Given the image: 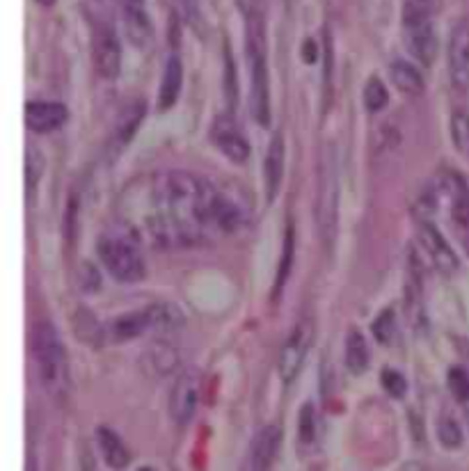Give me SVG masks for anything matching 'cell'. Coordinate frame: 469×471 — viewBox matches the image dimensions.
Listing matches in <instances>:
<instances>
[{
    "label": "cell",
    "instance_id": "1",
    "mask_svg": "<svg viewBox=\"0 0 469 471\" xmlns=\"http://www.w3.org/2000/svg\"><path fill=\"white\" fill-rule=\"evenodd\" d=\"M149 213L142 231L163 249L192 248L213 233H234L245 224V208L201 176L183 170H163L145 188Z\"/></svg>",
    "mask_w": 469,
    "mask_h": 471
},
{
    "label": "cell",
    "instance_id": "2",
    "mask_svg": "<svg viewBox=\"0 0 469 471\" xmlns=\"http://www.w3.org/2000/svg\"><path fill=\"white\" fill-rule=\"evenodd\" d=\"M104 268L122 284H138L145 277L142 236L131 223H117L101 233L97 243Z\"/></svg>",
    "mask_w": 469,
    "mask_h": 471
},
{
    "label": "cell",
    "instance_id": "3",
    "mask_svg": "<svg viewBox=\"0 0 469 471\" xmlns=\"http://www.w3.org/2000/svg\"><path fill=\"white\" fill-rule=\"evenodd\" d=\"M183 323V314L170 302H154L142 309L119 314L113 321L101 325V343H117L133 341L147 332H172Z\"/></svg>",
    "mask_w": 469,
    "mask_h": 471
},
{
    "label": "cell",
    "instance_id": "4",
    "mask_svg": "<svg viewBox=\"0 0 469 471\" xmlns=\"http://www.w3.org/2000/svg\"><path fill=\"white\" fill-rule=\"evenodd\" d=\"M32 350H35L37 375L42 387L51 399L63 400L69 391V364L60 332L53 323H37L32 334Z\"/></svg>",
    "mask_w": 469,
    "mask_h": 471
},
{
    "label": "cell",
    "instance_id": "5",
    "mask_svg": "<svg viewBox=\"0 0 469 471\" xmlns=\"http://www.w3.org/2000/svg\"><path fill=\"white\" fill-rule=\"evenodd\" d=\"M248 67H250V113L261 126L270 124V80H269V51H266V28L263 14L248 16Z\"/></svg>",
    "mask_w": 469,
    "mask_h": 471
},
{
    "label": "cell",
    "instance_id": "6",
    "mask_svg": "<svg viewBox=\"0 0 469 471\" xmlns=\"http://www.w3.org/2000/svg\"><path fill=\"white\" fill-rule=\"evenodd\" d=\"M435 0H405L403 5V32L407 51L414 60L431 67L438 55V37L433 28Z\"/></svg>",
    "mask_w": 469,
    "mask_h": 471
},
{
    "label": "cell",
    "instance_id": "7",
    "mask_svg": "<svg viewBox=\"0 0 469 471\" xmlns=\"http://www.w3.org/2000/svg\"><path fill=\"white\" fill-rule=\"evenodd\" d=\"M319 227L323 243L330 245L337 236V220H339V172H337L335 149H325L320 161L319 179Z\"/></svg>",
    "mask_w": 469,
    "mask_h": 471
},
{
    "label": "cell",
    "instance_id": "8",
    "mask_svg": "<svg viewBox=\"0 0 469 471\" xmlns=\"http://www.w3.org/2000/svg\"><path fill=\"white\" fill-rule=\"evenodd\" d=\"M92 55L98 76L106 80H115L119 76L122 71V44H119L115 28L108 23H98L94 30Z\"/></svg>",
    "mask_w": 469,
    "mask_h": 471
},
{
    "label": "cell",
    "instance_id": "9",
    "mask_svg": "<svg viewBox=\"0 0 469 471\" xmlns=\"http://www.w3.org/2000/svg\"><path fill=\"white\" fill-rule=\"evenodd\" d=\"M448 78L456 92L469 89V19L456 23L448 37Z\"/></svg>",
    "mask_w": 469,
    "mask_h": 471
},
{
    "label": "cell",
    "instance_id": "10",
    "mask_svg": "<svg viewBox=\"0 0 469 471\" xmlns=\"http://www.w3.org/2000/svg\"><path fill=\"white\" fill-rule=\"evenodd\" d=\"M200 391L201 380L195 371L181 373L179 378H176L170 394V415L175 419V424L186 425L195 416L197 405H200Z\"/></svg>",
    "mask_w": 469,
    "mask_h": 471
},
{
    "label": "cell",
    "instance_id": "11",
    "mask_svg": "<svg viewBox=\"0 0 469 471\" xmlns=\"http://www.w3.org/2000/svg\"><path fill=\"white\" fill-rule=\"evenodd\" d=\"M282 446V428L270 424L257 433L243 462V471H270Z\"/></svg>",
    "mask_w": 469,
    "mask_h": 471
},
{
    "label": "cell",
    "instance_id": "12",
    "mask_svg": "<svg viewBox=\"0 0 469 471\" xmlns=\"http://www.w3.org/2000/svg\"><path fill=\"white\" fill-rule=\"evenodd\" d=\"M417 239L422 249L426 252V257L433 261L435 268L439 270L442 274H454L458 270V257L451 249V245L444 240L442 233L428 223V220H419L417 227Z\"/></svg>",
    "mask_w": 469,
    "mask_h": 471
},
{
    "label": "cell",
    "instance_id": "13",
    "mask_svg": "<svg viewBox=\"0 0 469 471\" xmlns=\"http://www.w3.org/2000/svg\"><path fill=\"white\" fill-rule=\"evenodd\" d=\"M439 192L447 198L448 215L458 229H469V186L458 172H444L439 176Z\"/></svg>",
    "mask_w": 469,
    "mask_h": 471
},
{
    "label": "cell",
    "instance_id": "14",
    "mask_svg": "<svg viewBox=\"0 0 469 471\" xmlns=\"http://www.w3.org/2000/svg\"><path fill=\"white\" fill-rule=\"evenodd\" d=\"M405 311L407 321L413 323L414 330H423V325H426V311H423V265L414 249H410V257H407Z\"/></svg>",
    "mask_w": 469,
    "mask_h": 471
},
{
    "label": "cell",
    "instance_id": "15",
    "mask_svg": "<svg viewBox=\"0 0 469 471\" xmlns=\"http://www.w3.org/2000/svg\"><path fill=\"white\" fill-rule=\"evenodd\" d=\"M122 5V21L129 42L135 48H147L154 42V23L147 14L145 0H119Z\"/></svg>",
    "mask_w": 469,
    "mask_h": 471
},
{
    "label": "cell",
    "instance_id": "16",
    "mask_svg": "<svg viewBox=\"0 0 469 471\" xmlns=\"http://www.w3.org/2000/svg\"><path fill=\"white\" fill-rule=\"evenodd\" d=\"M211 140L217 149L222 151V156H227L232 163H245L250 156V145L245 140V135L238 130V126L234 124L232 117L222 114L217 117L216 124L211 129Z\"/></svg>",
    "mask_w": 469,
    "mask_h": 471
},
{
    "label": "cell",
    "instance_id": "17",
    "mask_svg": "<svg viewBox=\"0 0 469 471\" xmlns=\"http://www.w3.org/2000/svg\"><path fill=\"white\" fill-rule=\"evenodd\" d=\"M311 343V330L304 323H300L294 332H291L289 341L284 343L282 355H279V375H282L284 383H291V380L298 375L300 366H303L304 357H307V350H310Z\"/></svg>",
    "mask_w": 469,
    "mask_h": 471
},
{
    "label": "cell",
    "instance_id": "18",
    "mask_svg": "<svg viewBox=\"0 0 469 471\" xmlns=\"http://www.w3.org/2000/svg\"><path fill=\"white\" fill-rule=\"evenodd\" d=\"M69 113L57 101H28L26 104V126L35 133H51L63 129Z\"/></svg>",
    "mask_w": 469,
    "mask_h": 471
},
{
    "label": "cell",
    "instance_id": "19",
    "mask_svg": "<svg viewBox=\"0 0 469 471\" xmlns=\"http://www.w3.org/2000/svg\"><path fill=\"white\" fill-rule=\"evenodd\" d=\"M284 161H286V147H284L282 133H275L269 145L266 163H263V179H266V198L273 202L277 198L279 186L284 179Z\"/></svg>",
    "mask_w": 469,
    "mask_h": 471
},
{
    "label": "cell",
    "instance_id": "20",
    "mask_svg": "<svg viewBox=\"0 0 469 471\" xmlns=\"http://www.w3.org/2000/svg\"><path fill=\"white\" fill-rule=\"evenodd\" d=\"M181 85H183V67H181L179 57L172 55L166 69H163V80H160L158 89V110H170L176 104Z\"/></svg>",
    "mask_w": 469,
    "mask_h": 471
},
{
    "label": "cell",
    "instance_id": "21",
    "mask_svg": "<svg viewBox=\"0 0 469 471\" xmlns=\"http://www.w3.org/2000/svg\"><path fill=\"white\" fill-rule=\"evenodd\" d=\"M97 444L98 450H101V456H104L106 465L113 467V469H124L129 465L131 456L129 449L124 446L122 437L110 428H98L97 430Z\"/></svg>",
    "mask_w": 469,
    "mask_h": 471
},
{
    "label": "cell",
    "instance_id": "22",
    "mask_svg": "<svg viewBox=\"0 0 469 471\" xmlns=\"http://www.w3.org/2000/svg\"><path fill=\"white\" fill-rule=\"evenodd\" d=\"M389 76H392V83L397 85L398 92L407 94V97H419L423 92L422 71L407 60H394L389 67Z\"/></svg>",
    "mask_w": 469,
    "mask_h": 471
},
{
    "label": "cell",
    "instance_id": "23",
    "mask_svg": "<svg viewBox=\"0 0 469 471\" xmlns=\"http://www.w3.org/2000/svg\"><path fill=\"white\" fill-rule=\"evenodd\" d=\"M344 362L345 368L353 373V375H362L371 362V355H369V346H366V339L362 337L360 330H351L348 337H345L344 346Z\"/></svg>",
    "mask_w": 469,
    "mask_h": 471
},
{
    "label": "cell",
    "instance_id": "24",
    "mask_svg": "<svg viewBox=\"0 0 469 471\" xmlns=\"http://www.w3.org/2000/svg\"><path fill=\"white\" fill-rule=\"evenodd\" d=\"M294 257H295V229H294V224H289V227H286V236H284V249H282V259H279V270H277V280H275L273 298L282 296L284 284H286V280H289Z\"/></svg>",
    "mask_w": 469,
    "mask_h": 471
},
{
    "label": "cell",
    "instance_id": "25",
    "mask_svg": "<svg viewBox=\"0 0 469 471\" xmlns=\"http://www.w3.org/2000/svg\"><path fill=\"white\" fill-rule=\"evenodd\" d=\"M142 117H145V105L140 104V101L138 104L129 105V108L122 113V120H119V126H117V138L122 145L131 142V138H133L135 130H138Z\"/></svg>",
    "mask_w": 469,
    "mask_h": 471
},
{
    "label": "cell",
    "instance_id": "26",
    "mask_svg": "<svg viewBox=\"0 0 469 471\" xmlns=\"http://www.w3.org/2000/svg\"><path fill=\"white\" fill-rule=\"evenodd\" d=\"M298 437L300 444L311 446L319 435V416H316V409L311 403H304L300 409V421H298Z\"/></svg>",
    "mask_w": 469,
    "mask_h": 471
},
{
    "label": "cell",
    "instance_id": "27",
    "mask_svg": "<svg viewBox=\"0 0 469 471\" xmlns=\"http://www.w3.org/2000/svg\"><path fill=\"white\" fill-rule=\"evenodd\" d=\"M438 437L447 449H460L463 446V430L454 416H439L438 419Z\"/></svg>",
    "mask_w": 469,
    "mask_h": 471
},
{
    "label": "cell",
    "instance_id": "28",
    "mask_svg": "<svg viewBox=\"0 0 469 471\" xmlns=\"http://www.w3.org/2000/svg\"><path fill=\"white\" fill-rule=\"evenodd\" d=\"M373 334H376L378 343H382V346H389V343L394 341V337H397V316H394L392 309H385L380 311V316L373 321Z\"/></svg>",
    "mask_w": 469,
    "mask_h": 471
},
{
    "label": "cell",
    "instance_id": "29",
    "mask_svg": "<svg viewBox=\"0 0 469 471\" xmlns=\"http://www.w3.org/2000/svg\"><path fill=\"white\" fill-rule=\"evenodd\" d=\"M451 138H454L456 149L469 158V114L467 113H454L451 117Z\"/></svg>",
    "mask_w": 469,
    "mask_h": 471
},
{
    "label": "cell",
    "instance_id": "30",
    "mask_svg": "<svg viewBox=\"0 0 469 471\" xmlns=\"http://www.w3.org/2000/svg\"><path fill=\"white\" fill-rule=\"evenodd\" d=\"M44 156L39 149H32V147H28L26 151V188L28 192H32L37 188V183H39V179H42L44 174Z\"/></svg>",
    "mask_w": 469,
    "mask_h": 471
},
{
    "label": "cell",
    "instance_id": "31",
    "mask_svg": "<svg viewBox=\"0 0 469 471\" xmlns=\"http://www.w3.org/2000/svg\"><path fill=\"white\" fill-rule=\"evenodd\" d=\"M387 101H389V97H387V88L382 85L380 78L373 76L364 88V105L371 110V113H380V110L387 105Z\"/></svg>",
    "mask_w": 469,
    "mask_h": 471
},
{
    "label": "cell",
    "instance_id": "32",
    "mask_svg": "<svg viewBox=\"0 0 469 471\" xmlns=\"http://www.w3.org/2000/svg\"><path fill=\"white\" fill-rule=\"evenodd\" d=\"M380 383H382V389H385L387 394L392 396V399H403V396H405V389H407L405 378H403L398 371H394V368L382 371Z\"/></svg>",
    "mask_w": 469,
    "mask_h": 471
},
{
    "label": "cell",
    "instance_id": "33",
    "mask_svg": "<svg viewBox=\"0 0 469 471\" xmlns=\"http://www.w3.org/2000/svg\"><path fill=\"white\" fill-rule=\"evenodd\" d=\"M448 387H451V394L456 396L458 403H465L469 399V375L463 368L454 366L448 371Z\"/></svg>",
    "mask_w": 469,
    "mask_h": 471
},
{
    "label": "cell",
    "instance_id": "34",
    "mask_svg": "<svg viewBox=\"0 0 469 471\" xmlns=\"http://www.w3.org/2000/svg\"><path fill=\"white\" fill-rule=\"evenodd\" d=\"M236 5H238V10L243 12L245 19L257 14V12H261V0H236Z\"/></svg>",
    "mask_w": 469,
    "mask_h": 471
},
{
    "label": "cell",
    "instance_id": "35",
    "mask_svg": "<svg viewBox=\"0 0 469 471\" xmlns=\"http://www.w3.org/2000/svg\"><path fill=\"white\" fill-rule=\"evenodd\" d=\"M316 44L311 42V39H307V42H304V53H303V57H304V63L307 64H311V63H316Z\"/></svg>",
    "mask_w": 469,
    "mask_h": 471
},
{
    "label": "cell",
    "instance_id": "36",
    "mask_svg": "<svg viewBox=\"0 0 469 471\" xmlns=\"http://www.w3.org/2000/svg\"><path fill=\"white\" fill-rule=\"evenodd\" d=\"M398 471H426V469H423L422 465H417V462H407V465L401 467Z\"/></svg>",
    "mask_w": 469,
    "mask_h": 471
},
{
    "label": "cell",
    "instance_id": "37",
    "mask_svg": "<svg viewBox=\"0 0 469 471\" xmlns=\"http://www.w3.org/2000/svg\"><path fill=\"white\" fill-rule=\"evenodd\" d=\"M35 3H39V5H42V7L55 5V0H35Z\"/></svg>",
    "mask_w": 469,
    "mask_h": 471
},
{
    "label": "cell",
    "instance_id": "38",
    "mask_svg": "<svg viewBox=\"0 0 469 471\" xmlns=\"http://www.w3.org/2000/svg\"><path fill=\"white\" fill-rule=\"evenodd\" d=\"M463 408H465V415H467V419H469V399L465 400V403H463Z\"/></svg>",
    "mask_w": 469,
    "mask_h": 471
},
{
    "label": "cell",
    "instance_id": "39",
    "mask_svg": "<svg viewBox=\"0 0 469 471\" xmlns=\"http://www.w3.org/2000/svg\"><path fill=\"white\" fill-rule=\"evenodd\" d=\"M138 471H154V469H151V467H140Z\"/></svg>",
    "mask_w": 469,
    "mask_h": 471
},
{
    "label": "cell",
    "instance_id": "40",
    "mask_svg": "<svg viewBox=\"0 0 469 471\" xmlns=\"http://www.w3.org/2000/svg\"><path fill=\"white\" fill-rule=\"evenodd\" d=\"M435 3H438V0H435Z\"/></svg>",
    "mask_w": 469,
    "mask_h": 471
}]
</instances>
